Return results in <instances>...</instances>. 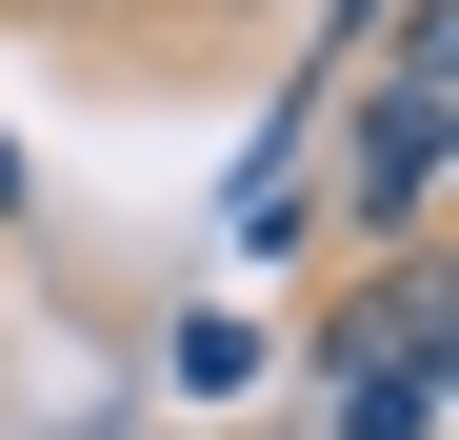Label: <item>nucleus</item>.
I'll return each mask as SVG.
<instances>
[{
	"mask_svg": "<svg viewBox=\"0 0 459 440\" xmlns=\"http://www.w3.org/2000/svg\"><path fill=\"white\" fill-rule=\"evenodd\" d=\"M340 440H439V360H400V381H340Z\"/></svg>",
	"mask_w": 459,
	"mask_h": 440,
	"instance_id": "1",
	"label": "nucleus"
},
{
	"mask_svg": "<svg viewBox=\"0 0 459 440\" xmlns=\"http://www.w3.org/2000/svg\"><path fill=\"white\" fill-rule=\"evenodd\" d=\"M379 21H400V0H320V81H340V40H379Z\"/></svg>",
	"mask_w": 459,
	"mask_h": 440,
	"instance_id": "2",
	"label": "nucleus"
}]
</instances>
